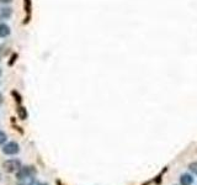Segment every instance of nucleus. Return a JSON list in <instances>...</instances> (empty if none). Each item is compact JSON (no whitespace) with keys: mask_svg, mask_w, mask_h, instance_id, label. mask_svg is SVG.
I'll list each match as a JSON object with an SVG mask.
<instances>
[{"mask_svg":"<svg viewBox=\"0 0 197 185\" xmlns=\"http://www.w3.org/2000/svg\"><path fill=\"white\" fill-rule=\"evenodd\" d=\"M3 168L8 173H14L21 168V163L19 159H9V160H5L4 162Z\"/></svg>","mask_w":197,"mask_h":185,"instance_id":"1","label":"nucleus"},{"mask_svg":"<svg viewBox=\"0 0 197 185\" xmlns=\"http://www.w3.org/2000/svg\"><path fill=\"white\" fill-rule=\"evenodd\" d=\"M6 140H8V136H6V133H5L4 131H1V130H0V146H1L3 143H5V142H6Z\"/></svg>","mask_w":197,"mask_h":185,"instance_id":"10","label":"nucleus"},{"mask_svg":"<svg viewBox=\"0 0 197 185\" xmlns=\"http://www.w3.org/2000/svg\"><path fill=\"white\" fill-rule=\"evenodd\" d=\"M11 95H14V96H15V100H16V103H21V101H22V96H21V95L19 94V93H17L16 90H13V91H11Z\"/></svg>","mask_w":197,"mask_h":185,"instance_id":"11","label":"nucleus"},{"mask_svg":"<svg viewBox=\"0 0 197 185\" xmlns=\"http://www.w3.org/2000/svg\"><path fill=\"white\" fill-rule=\"evenodd\" d=\"M14 10L10 6H4L0 9V22H4L5 20H9L11 16H13Z\"/></svg>","mask_w":197,"mask_h":185,"instance_id":"4","label":"nucleus"},{"mask_svg":"<svg viewBox=\"0 0 197 185\" xmlns=\"http://www.w3.org/2000/svg\"><path fill=\"white\" fill-rule=\"evenodd\" d=\"M33 184H35V175H30L19 180V185H33Z\"/></svg>","mask_w":197,"mask_h":185,"instance_id":"8","label":"nucleus"},{"mask_svg":"<svg viewBox=\"0 0 197 185\" xmlns=\"http://www.w3.org/2000/svg\"><path fill=\"white\" fill-rule=\"evenodd\" d=\"M17 114H19L20 120H26V118L28 117V114H27L26 107H23V106H20L19 109H17Z\"/></svg>","mask_w":197,"mask_h":185,"instance_id":"9","label":"nucleus"},{"mask_svg":"<svg viewBox=\"0 0 197 185\" xmlns=\"http://www.w3.org/2000/svg\"><path fill=\"white\" fill-rule=\"evenodd\" d=\"M35 174H36V169L33 167H23V168L19 169V172H17V174H16V178H17V180H20L22 178L35 175Z\"/></svg>","mask_w":197,"mask_h":185,"instance_id":"3","label":"nucleus"},{"mask_svg":"<svg viewBox=\"0 0 197 185\" xmlns=\"http://www.w3.org/2000/svg\"><path fill=\"white\" fill-rule=\"evenodd\" d=\"M193 183V178L192 175L187 174V173H185V174H182L180 176V184L181 185H191Z\"/></svg>","mask_w":197,"mask_h":185,"instance_id":"7","label":"nucleus"},{"mask_svg":"<svg viewBox=\"0 0 197 185\" xmlns=\"http://www.w3.org/2000/svg\"><path fill=\"white\" fill-rule=\"evenodd\" d=\"M3 152L5 154H8V156H14V154H17L20 152V146L16 142L11 141L3 147Z\"/></svg>","mask_w":197,"mask_h":185,"instance_id":"2","label":"nucleus"},{"mask_svg":"<svg viewBox=\"0 0 197 185\" xmlns=\"http://www.w3.org/2000/svg\"><path fill=\"white\" fill-rule=\"evenodd\" d=\"M0 75H1V69H0Z\"/></svg>","mask_w":197,"mask_h":185,"instance_id":"17","label":"nucleus"},{"mask_svg":"<svg viewBox=\"0 0 197 185\" xmlns=\"http://www.w3.org/2000/svg\"><path fill=\"white\" fill-rule=\"evenodd\" d=\"M17 57H19V55H17V53H13V56H11V58H10V61H9V65H10V67H11V65H13L15 62H16V58Z\"/></svg>","mask_w":197,"mask_h":185,"instance_id":"13","label":"nucleus"},{"mask_svg":"<svg viewBox=\"0 0 197 185\" xmlns=\"http://www.w3.org/2000/svg\"><path fill=\"white\" fill-rule=\"evenodd\" d=\"M14 0H0V3L4 4V5H8V4H11Z\"/></svg>","mask_w":197,"mask_h":185,"instance_id":"14","label":"nucleus"},{"mask_svg":"<svg viewBox=\"0 0 197 185\" xmlns=\"http://www.w3.org/2000/svg\"><path fill=\"white\" fill-rule=\"evenodd\" d=\"M23 8H25V13H26V17H25L23 23H28L30 17H31V10H32L31 0H23Z\"/></svg>","mask_w":197,"mask_h":185,"instance_id":"6","label":"nucleus"},{"mask_svg":"<svg viewBox=\"0 0 197 185\" xmlns=\"http://www.w3.org/2000/svg\"><path fill=\"white\" fill-rule=\"evenodd\" d=\"M189 169L193 173V174L197 175V162H192V163H190L189 165Z\"/></svg>","mask_w":197,"mask_h":185,"instance_id":"12","label":"nucleus"},{"mask_svg":"<svg viewBox=\"0 0 197 185\" xmlns=\"http://www.w3.org/2000/svg\"><path fill=\"white\" fill-rule=\"evenodd\" d=\"M0 61H1V58H0Z\"/></svg>","mask_w":197,"mask_h":185,"instance_id":"18","label":"nucleus"},{"mask_svg":"<svg viewBox=\"0 0 197 185\" xmlns=\"http://www.w3.org/2000/svg\"><path fill=\"white\" fill-rule=\"evenodd\" d=\"M38 185H47V184H46V183H43V184H38Z\"/></svg>","mask_w":197,"mask_h":185,"instance_id":"16","label":"nucleus"},{"mask_svg":"<svg viewBox=\"0 0 197 185\" xmlns=\"http://www.w3.org/2000/svg\"><path fill=\"white\" fill-rule=\"evenodd\" d=\"M3 100H4V99H3V94H1V93H0V105H1V104H3Z\"/></svg>","mask_w":197,"mask_h":185,"instance_id":"15","label":"nucleus"},{"mask_svg":"<svg viewBox=\"0 0 197 185\" xmlns=\"http://www.w3.org/2000/svg\"><path fill=\"white\" fill-rule=\"evenodd\" d=\"M11 33V28L8 23L0 22V38H6Z\"/></svg>","mask_w":197,"mask_h":185,"instance_id":"5","label":"nucleus"}]
</instances>
